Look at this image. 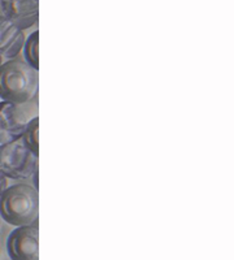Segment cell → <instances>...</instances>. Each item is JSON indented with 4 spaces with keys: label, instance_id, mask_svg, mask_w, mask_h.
I'll return each mask as SVG.
<instances>
[{
    "label": "cell",
    "instance_id": "obj_4",
    "mask_svg": "<svg viewBox=\"0 0 234 260\" xmlns=\"http://www.w3.org/2000/svg\"><path fill=\"white\" fill-rule=\"evenodd\" d=\"M7 251L11 260H39V228L24 225L9 234Z\"/></svg>",
    "mask_w": 234,
    "mask_h": 260
},
{
    "label": "cell",
    "instance_id": "obj_7",
    "mask_svg": "<svg viewBox=\"0 0 234 260\" xmlns=\"http://www.w3.org/2000/svg\"><path fill=\"white\" fill-rule=\"evenodd\" d=\"M25 36L11 21L0 16V55L2 57L13 59L21 52L25 45Z\"/></svg>",
    "mask_w": 234,
    "mask_h": 260
},
{
    "label": "cell",
    "instance_id": "obj_9",
    "mask_svg": "<svg viewBox=\"0 0 234 260\" xmlns=\"http://www.w3.org/2000/svg\"><path fill=\"white\" fill-rule=\"evenodd\" d=\"M39 31H36L25 41L24 45V56L26 59L27 64L33 69L38 71L39 69Z\"/></svg>",
    "mask_w": 234,
    "mask_h": 260
},
{
    "label": "cell",
    "instance_id": "obj_8",
    "mask_svg": "<svg viewBox=\"0 0 234 260\" xmlns=\"http://www.w3.org/2000/svg\"><path fill=\"white\" fill-rule=\"evenodd\" d=\"M38 134H39V118L34 117L27 121L24 134L21 137L22 142L25 143L36 157L39 156V145H38Z\"/></svg>",
    "mask_w": 234,
    "mask_h": 260
},
{
    "label": "cell",
    "instance_id": "obj_3",
    "mask_svg": "<svg viewBox=\"0 0 234 260\" xmlns=\"http://www.w3.org/2000/svg\"><path fill=\"white\" fill-rule=\"evenodd\" d=\"M37 159L22 139L0 145V171L12 180H24L37 171Z\"/></svg>",
    "mask_w": 234,
    "mask_h": 260
},
{
    "label": "cell",
    "instance_id": "obj_11",
    "mask_svg": "<svg viewBox=\"0 0 234 260\" xmlns=\"http://www.w3.org/2000/svg\"><path fill=\"white\" fill-rule=\"evenodd\" d=\"M0 65H2V55H0Z\"/></svg>",
    "mask_w": 234,
    "mask_h": 260
},
{
    "label": "cell",
    "instance_id": "obj_2",
    "mask_svg": "<svg viewBox=\"0 0 234 260\" xmlns=\"http://www.w3.org/2000/svg\"><path fill=\"white\" fill-rule=\"evenodd\" d=\"M39 198L34 187L18 183L0 195V215L6 222L15 226L33 224L38 219Z\"/></svg>",
    "mask_w": 234,
    "mask_h": 260
},
{
    "label": "cell",
    "instance_id": "obj_10",
    "mask_svg": "<svg viewBox=\"0 0 234 260\" xmlns=\"http://www.w3.org/2000/svg\"><path fill=\"white\" fill-rule=\"evenodd\" d=\"M8 186V182H7V177L3 175V172L0 171V195L3 194L4 190Z\"/></svg>",
    "mask_w": 234,
    "mask_h": 260
},
{
    "label": "cell",
    "instance_id": "obj_1",
    "mask_svg": "<svg viewBox=\"0 0 234 260\" xmlns=\"http://www.w3.org/2000/svg\"><path fill=\"white\" fill-rule=\"evenodd\" d=\"M38 71L20 60L0 65V98L3 102L22 104L29 102L38 89Z\"/></svg>",
    "mask_w": 234,
    "mask_h": 260
},
{
    "label": "cell",
    "instance_id": "obj_6",
    "mask_svg": "<svg viewBox=\"0 0 234 260\" xmlns=\"http://www.w3.org/2000/svg\"><path fill=\"white\" fill-rule=\"evenodd\" d=\"M0 7L3 17L21 30L29 29L38 21V0H0Z\"/></svg>",
    "mask_w": 234,
    "mask_h": 260
},
{
    "label": "cell",
    "instance_id": "obj_5",
    "mask_svg": "<svg viewBox=\"0 0 234 260\" xmlns=\"http://www.w3.org/2000/svg\"><path fill=\"white\" fill-rule=\"evenodd\" d=\"M26 124V113L18 104L0 102V145L20 139Z\"/></svg>",
    "mask_w": 234,
    "mask_h": 260
}]
</instances>
